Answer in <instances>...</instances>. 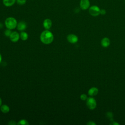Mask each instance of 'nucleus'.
I'll return each mask as SVG.
<instances>
[{
	"instance_id": "1",
	"label": "nucleus",
	"mask_w": 125,
	"mask_h": 125,
	"mask_svg": "<svg viewBox=\"0 0 125 125\" xmlns=\"http://www.w3.org/2000/svg\"><path fill=\"white\" fill-rule=\"evenodd\" d=\"M40 40L43 44H50L54 40V35L48 30H44L40 35Z\"/></svg>"
},
{
	"instance_id": "2",
	"label": "nucleus",
	"mask_w": 125,
	"mask_h": 125,
	"mask_svg": "<svg viewBox=\"0 0 125 125\" xmlns=\"http://www.w3.org/2000/svg\"><path fill=\"white\" fill-rule=\"evenodd\" d=\"M4 24L7 29L12 30L17 27L18 22L15 18L10 17L7 18L5 19L4 21Z\"/></svg>"
},
{
	"instance_id": "3",
	"label": "nucleus",
	"mask_w": 125,
	"mask_h": 125,
	"mask_svg": "<svg viewBox=\"0 0 125 125\" xmlns=\"http://www.w3.org/2000/svg\"><path fill=\"white\" fill-rule=\"evenodd\" d=\"M86 104L87 107L91 110L94 109L97 105V103L95 99L93 97H89L86 99Z\"/></svg>"
},
{
	"instance_id": "4",
	"label": "nucleus",
	"mask_w": 125,
	"mask_h": 125,
	"mask_svg": "<svg viewBox=\"0 0 125 125\" xmlns=\"http://www.w3.org/2000/svg\"><path fill=\"white\" fill-rule=\"evenodd\" d=\"M101 9L96 5H93L89 8V13L92 16H97L100 14Z\"/></svg>"
},
{
	"instance_id": "5",
	"label": "nucleus",
	"mask_w": 125,
	"mask_h": 125,
	"mask_svg": "<svg viewBox=\"0 0 125 125\" xmlns=\"http://www.w3.org/2000/svg\"><path fill=\"white\" fill-rule=\"evenodd\" d=\"M80 6L81 9L85 10L90 7V1L89 0H81Z\"/></svg>"
},
{
	"instance_id": "6",
	"label": "nucleus",
	"mask_w": 125,
	"mask_h": 125,
	"mask_svg": "<svg viewBox=\"0 0 125 125\" xmlns=\"http://www.w3.org/2000/svg\"><path fill=\"white\" fill-rule=\"evenodd\" d=\"M67 40L71 43H75L78 41V38L76 35L70 34L67 36Z\"/></svg>"
},
{
	"instance_id": "7",
	"label": "nucleus",
	"mask_w": 125,
	"mask_h": 125,
	"mask_svg": "<svg viewBox=\"0 0 125 125\" xmlns=\"http://www.w3.org/2000/svg\"><path fill=\"white\" fill-rule=\"evenodd\" d=\"M20 38V34L16 31H13L11 33L10 36H9L10 40L12 42H17L19 41Z\"/></svg>"
},
{
	"instance_id": "8",
	"label": "nucleus",
	"mask_w": 125,
	"mask_h": 125,
	"mask_svg": "<svg viewBox=\"0 0 125 125\" xmlns=\"http://www.w3.org/2000/svg\"><path fill=\"white\" fill-rule=\"evenodd\" d=\"M52 25V21L50 19H45L43 22V26L46 30L49 29Z\"/></svg>"
},
{
	"instance_id": "9",
	"label": "nucleus",
	"mask_w": 125,
	"mask_h": 125,
	"mask_svg": "<svg viewBox=\"0 0 125 125\" xmlns=\"http://www.w3.org/2000/svg\"><path fill=\"white\" fill-rule=\"evenodd\" d=\"M17 28L18 30L23 31L26 28V24L24 21H21L18 23Z\"/></svg>"
},
{
	"instance_id": "10",
	"label": "nucleus",
	"mask_w": 125,
	"mask_h": 125,
	"mask_svg": "<svg viewBox=\"0 0 125 125\" xmlns=\"http://www.w3.org/2000/svg\"><path fill=\"white\" fill-rule=\"evenodd\" d=\"M99 92L98 89L95 87L90 88L88 91V94L90 96H94L98 94Z\"/></svg>"
},
{
	"instance_id": "11",
	"label": "nucleus",
	"mask_w": 125,
	"mask_h": 125,
	"mask_svg": "<svg viewBox=\"0 0 125 125\" xmlns=\"http://www.w3.org/2000/svg\"><path fill=\"white\" fill-rule=\"evenodd\" d=\"M16 2V0H2V3L6 7H11Z\"/></svg>"
},
{
	"instance_id": "12",
	"label": "nucleus",
	"mask_w": 125,
	"mask_h": 125,
	"mask_svg": "<svg viewBox=\"0 0 125 125\" xmlns=\"http://www.w3.org/2000/svg\"><path fill=\"white\" fill-rule=\"evenodd\" d=\"M110 40L107 37H104L101 40V45L104 47H107L110 45Z\"/></svg>"
},
{
	"instance_id": "13",
	"label": "nucleus",
	"mask_w": 125,
	"mask_h": 125,
	"mask_svg": "<svg viewBox=\"0 0 125 125\" xmlns=\"http://www.w3.org/2000/svg\"><path fill=\"white\" fill-rule=\"evenodd\" d=\"M0 111L3 113H7L10 111V108L6 104H3L0 106Z\"/></svg>"
},
{
	"instance_id": "14",
	"label": "nucleus",
	"mask_w": 125,
	"mask_h": 125,
	"mask_svg": "<svg viewBox=\"0 0 125 125\" xmlns=\"http://www.w3.org/2000/svg\"><path fill=\"white\" fill-rule=\"evenodd\" d=\"M20 38L22 41H26L27 40L28 38V35L27 33L24 31H22L20 33Z\"/></svg>"
},
{
	"instance_id": "15",
	"label": "nucleus",
	"mask_w": 125,
	"mask_h": 125,
	"mask_svg": "<svg viewBox=\"0 0 125 125\" xmlns=\"http://www.w3.org/2000/svg\"><path fill=\"white\" fill-rule=\"evenodd\" d=\"M18 125H28L29 123L28 121L25 119H21L17 123Z\"/></svg>"
},
{
	"instance_id": "16",
	"label": "nucleus",
	"mask_w": 125,
	"mask_h": 125,
	"mask_svg": "<svg viewBox=\"0 0 125 125\" xmlns=\"http://www.w3.org/2000/svg\"><path fill=\"white\" fill-rule=\"evenodd\" d=\"M106 117L108 119H109L111 121H113V114L112 112H107L106 114Z\"/></svg>"
},
{
	"instance_id": "17",
	"label": "nucleus",
	"mask_w": 125,
	"mask_h": 125,
	"mask_svg": "<svg viewBox=\"0 0 125 125\" xmlns=\"http://www.w3.org/2000/svg\"><path fill=\"white\" fill-rule=\"evenodd\" d=\"M26 0H16V2L20 5H23L25 4Z\"/></svg>"
},
{
	"instance_id": "18",
	"label": "nucleus",
	"mask_w": 125,
	"mask_h": 125,
	"mask_svg": "<svg viewBox=\"0 0 125 125\" xmlns=\"http://www.w3.org/2000/svg\"><path fill=\"white\" fill-rule=\"evenodd\" d=\"M11 33H12V32L11 31V30L7 28V29L5 30L4 31V35L7 37H9L10 36Z\"/></svg>"
},
{
	"instance_id": "19",
	"label": "nucleus",
	"mask_w": 125,
	"mask_h": 125,
	"mask_svg": "<svg viewBox=\"0 0 125 125\" xmlns=\"http://www.w3.org/2000/svg\"><path fill=\"white\" fill-rule=\"evenodd\" d=\"M80 99L83 101H85L87 99V96L85 94H82L80 96Z\"/></svg>"
},
{
	"instance_id": "20",
	"label": "nucleus",
	"mask_w": 125,
	"mask_h": 125,
	"mask_svg": "<svg viewBox=\"0 0 125 125\" xmlns=\"http://www.w3.org/2000/svg\"><path fill=\"white\" fill-rule=\"evenodd\" d=\"M16 124H17V123H16V122L13 120H11L8 122L9 125H16Z\"/></svg>"
},
{
	"instance_id": "21",
	"label": "nucleus",
	"mask_w": 125,
	"mask_h": 125,
	"mask_svg": "<svg viewBox=\"0 0 125 125\" xmlns=\"http://www.w3.org/2000/svg\"><path fill=\"white\" fill-rule=\"evenodd\" d=\"M87 125H96V123L92 121H90L87 123Z\"/></svg>"
},
{
	"instance_id": "22",
	"label": "nucleus",
	"mask_w": 125,
	"mask_h": 125,
	"mask_svg": "<svg viewBox=\"0 0 125 125\" xmlns=\"http://www.w3.org/2000/svg\"><path fill=\"white\" fill-rule=\"evenodd\" d=\"M105 13H106V11L104 9H103L100 10V14L104 15V14H105Z\"/></svg>"
},
{
	"instance_id": "23",
	"label": "nucleus",
	"mask_w": 125,
	"mask_h": 125,
	"mask_svg": "<svg viewBox=\"0 0 125 125\" xmlns=\"http://www.w3.org/2000/svg\"><path fill=\"white\" fill-rule=\"evenodd\" d=\"M111 123H110V125H119V124L117 123V122H114V121H111Z\"/></svg>"
},
{
	"instance_id": "24",
	"label": "nucleus",
	"mask_w": 125,
	"mask_h": 125,
	"mask_svg": "<svg viewBox=\"0 0 125 125\" xmlns=\"http://www.w3.org/2000/svg\"><path fill=\"white\" fill-rule=\"evenodd\" d=\"M1 61H2V56H1V54L0 53V63L1 62Z\"/></svg>"
},
{
	"instance_id": "25",
	"label": "nucleus",
	"mask_w": 125,
	"mask_h": 125,
	"mask_svg": "<svg viewBox=\"0 0 125 125\" xmlns=\"http://www.w3.org/2000/svg\"><path fill=\"white\" fill-rule=\"evenodd\" d=\"M1 104H2V100H1V98L0 97V107L1 105Z\"/></svg>"
}]
</instances>
